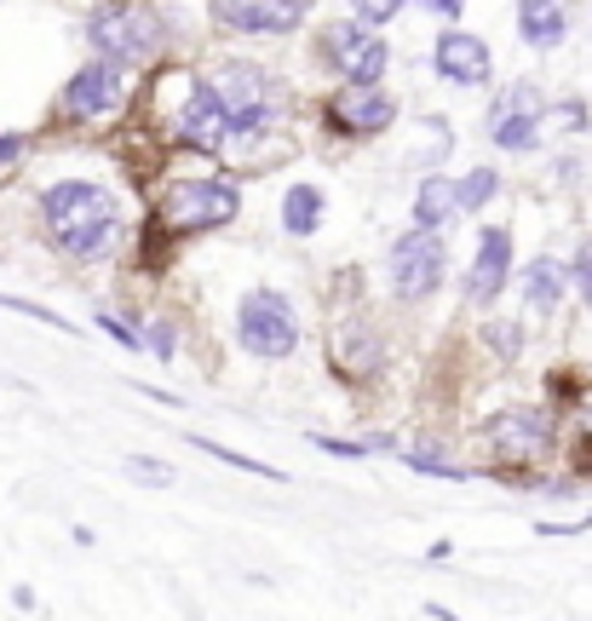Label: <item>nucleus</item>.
<instances>
[{
  "label": "nucleus",
  "instance_id": "f257e3e1",
  "mask_svg": "<svg viewBox=\"0 0 592 621\" xmlns=\"http://www.w3.org/2000/svg\"><path fill=\"white\" fill-rule=\"evenodd\" d=\"M41 225H46V242L64 259L92 265L121 237V201L92 178H58V185L41 190Z\"/></svg>",
  "mask_w": 592,
  "mask_h": 621
},
{
  "label": "nucleus",
  "instance_id": "f03ea898",
  "mask_svg": "<svg viewBox=\"0 0 592 621\" xmlns=\"http://www.w3.org/2000/svg\"><path fill=\"white\" fill-rule=\"evenodd\" d=\"M242 214V185L230 173H201V178H173L156 201V225L167 237H201V230H224Z\"/></svg>",
  "mask_w": 592,
  "mask_h": 621
},
{
  "label": "nucleus",
  "instance_id": "7ed1b4c3",
  "mask_svg": "<svg viewBox=\"0 0 592 621\" xmlns=\"http://www.w3.org/2000/svg\"><path fill=\"white\" fill-rule=\"evenodd\" d=\"M87 41L98 58H116V64H150L156 52L167 46V18L144 0H110L87 18Z\"/></svg>",
  "mask_w": 592,
  "mask_h": 621
},
{
  "label": "nucleus",
  "instance_id": "20e7f679",
  "mask_svg": "<svg viewBox=\"0 0 592 621\" xmlns=\"http://www.w3.org/2000/svg\"><path fill=\"white\" fill-rule=\"evenodd\" d=\"M208 92L219 98V110L230 116V127L237 133H265V127L276 121V75H265L260 64H242V58H230L208 75Z\"/></svg>",
  "mask_w": 592,
  "mask_h": 621
},
{
  "label": "nucleus",
  "instance_id": "39448f33",
  "mask_svg": "<svg viewBox=\"0 0 592 621\" xmlns=\"http://www.w3.org/2000/svg\"><path fill=\"white\" fill-rule=\"evenodd\" d=\"M237 340L248 357L260 362H282L299 351V310L288 294L276 288H253L242 305H237Z\"/></svg>",
  "mask_w": 592,
  "mask_h": 621
},
{
  "label": "nucleus",
  "instance_id": "423d86ee",
  "mask_svg": "<svg viewBox=\"0 0 592 621\" xmlns=\"http://www.w3.org/2000/svg\"><path fill=\"white\" fill-rule=\"evenodd\" d=\"M385 271H392V294H397L403 305L431 299L437 282H443V271H449L443 230H426V225L403 230V237L392 242V265H385Z\"/></svg>",
  "mask_w": 592,
  "mask_h": 621
},
{
  "label": "nucleus",
  "instance_id": "0eeeda50",
  "mask_svg": "<svg viewBox=\"0 0 592 621\" xmlns=\"http://www.w3.org/2000/svg\"><path fill=\"white\" fill-rule=\"evenodd\" d=\"M322 64L340 75V81H380L385 64H392V46H385L380 23L340 18L322 30Z\"/></svg>",
  "mask_w": 592,
  "mask_h": 621
},
{
  "label": "nucleus",
  "instance_id": "6e6552de",
  "mask_svg": "<svg viewBox=\"0 0 592 621\" xmlns=\"http://www.w3.org/2000/svg\"><path fill=\"white\" fill-rule=\"evenodd\" d=\"M322 121L340 139H380V133H392V121H397V98L380 81H346V87L328 92Z\"/></svg>",
  "mask_w": 592,
  "mask_h": 621
},
{
  "label": "nucleus",
  "instance_id": "1a4fd4ad",
  "mask_svg": "<svg viewBox=\"0 0 592 621\" xmlns=\"http://www.w3.org/2000/svg\"><path fill=\"white\" fill-rule=\"evenodd\" d=\"M133 98V69L116 64V58H92L69 75V87H64V116L69 121H105L116 116L121 103Z\"/></svg>",
  "mask_w": 592,
  "mask_h": 621
},
{
  "label": "nucleus",
  "instance_id": "9d476101",
  "mask_svg": "<svg viewBox=\"0 0 592 621\" xmlns=\"http://www.w3.org/2000/svg\"><path fill=\"white\" fill-rule=\"evenodd\" d=\"M167 139L196 150V155H219L230 139H237V127H230V116L219 110V98L208 92V81H190L185 75V98H178V110L167 121Z\"/></svg>",
  "mask_w": 592,
  "mask_h": 621
},
{
  "label": "nucleus",
  "instance_id": "9b49d317",
  "mask_svg": "<svg viewBox=\"0 0 592 621\" xmlns=\"http://www.w3.org/2000/svg\"><path fill=\"white\" fill-rule=\"evenodd\" d=\"M489 449H495V460L506 466H529L552 449V414L547 408H501L495 421L483 426Z\"/></svg>",
  "mask_w": 592,
  "mask_h": 621
},
{
  "label": "nucleus",
  "instance_id": "f8f14e48",
  "mask_svg": "<svg viewBox=\"0 0 592 621\" xmlns=\"http://www.w3.org/2000/svg\"><path fill=\"white\" fill-rule=\"evenodd\" d=\"M305 12V0H208V18L237 35H294Z\"/></svg>",
  "mask_w": 592,
  "mask_h": 621
},
{
  "label": "nucleus",
  "instance_id": "ddd939ff",
  "mask_svg": "<svg viewBox=\"0 0 592 621\" xmlns=\"http://www.w3.org/2000/svg\"><path fill=\"white\" fill-rule=\"evenodd\" d=\"M431 69L443 75L449 87H489L495 75V58H489V41L472 30H443L431 46Z\"/></svg>",
  "mask_w": 592,
  "mask_h": 621
},
{
  "label": "nucleus",
  "instance_id": "4468645a",
  "mask_svg": "<svg viewBox=\"0 0 592 621\" xmlns=\"http://www.w3.org/2000/svg\"><path fill=\"white\" fill-rule=\"evenodd\" d=\"M512 282V230L506 225H489L478 237V253H472V271H467V299L472 305H495Z\"/></svg>",
  "mask_w": 592,
  "mask_h": 621
},
{
  "label": "nucleus",
  "instance_id": "2eb2a0df",
  "mask_svg": "<svg viewBox=\"0 0 592 621\" xmlns=\"http://www.w3.org/2000/svg\"><path fill=\"white\" fill-rule=\"evenodd\" d=\"M333 362H340V374H351V380H374L380 362H385V346L374 340L369 323L346 317L340 328H333Z\"/></svg>",
  "mask_w": 592,
  "mask_h": 621
},
{
  "label": "nucleus",
  "instance_id": "dca6fc26",
  "mask_svg": "<svg viewBox=\"0 0 592 621\" xmlns=\"http://www.w3.org/2000/svg\"><path fill=\"white\" fill-rule=\"evenodd\" d=\"M518 35L529 46H558L570 35V12H563V0H518Z\"/></svg>",
  "mask_w": 592,
  "mask_h": 621
},
{
  "label": "nucleus",
  "instance_id": "f3484780",
  "mask_svg": "<svg viewBox=\"0 0 592 621\" xmlns=\"http://www.w3.org/2000/svg\"><path fill=\"white\" fill-rule=\"evenodd\" d=\"M540 116H529V110H501V116H489V144L495 150H506V155H529V150H540Z\"/></svg>",
  "mask_w": 592,
  "mask_h": 621
},
{
  "label": "nucleus",
  "instance_id": "a211bd4d",
  "mask_svg": "<svg viewBox=\"0 0 592 621\" xmlns=\"http://www.w3.org/2000/svg\"><path fill=\"white\" fill-rule=\"evenodd\" d=\"M322 185H311V178H299V185H288V196H282V230L288 237H311V230L322 225Z\"/></svg>",
  "mask_w": 592,
  "mask_h": 621
},
{
  "label": "nucleus",
  "instance_id": "6ab92c4d",
  "mask_svg": "<svg viewBox=\"0 0 592 621\" xmlns=\"http://www.w3.org/2000/svg\"><path fill=\"white\" fill-rule=\"evenodd\" d=\"M563 282H570V271H563L552 253H540L535 265L524 271V299H529V310H540V317H552V310H558V299H563Z\"/></svg>",
  "mask_w": 592,
  "mask_h": 621
},
{
  "label": "nucleus",
  "instance_id": "aec40b11",
  "mask_svg": "<svg viewBox=\"0 0 592 621\" xmlns=\"http://www.w3.org/2000/svg\"><path fill=\"white\" fill-rule=\"evenodd\" d=\"M454 214H460V207H454V178H449V173H426L420 190H415V225L443 230Z\"/></svg>",
  "mask_w": 592,
  "mask_h": 621
},
{
  "label": "nucleus",
  "instance_id": "412c9836",
  "mask_svg": "<svg viewBox=\"0 0 592 621\" xmlns=\"http://www.w3.org/2000/svg\"><path fill=\"white\" fill-rule=\"evenodd\" d=\"M190 449H201V455H213L219 466H237V472H253V478H271V483H282L288 472L282 466H271V460H253V455H242V449H224V444H213V437H190Z\"/></svg>",
  "mask_w": 592,
  "mask_h": 621
},
{
  "label": "nucleus",
  "instance_id": "4be33fe9",
  "mask_svg": "<svg viewBox=\"0 0 592 621\" xmlns=\"http://www.w3.org/2000/svg\"><path fill=\"white\" fill-rule=\"evenodd\" d=\"M495 190H501V173L495 167H472L467 178H454V207H460V214H478Z\"/></svg>",
  "mask_w": 592,
  "mask_h": 621
},
{
  "label": "nucleus",
  "instance_id": "5701e85b",
  "mask_svg": "<svg viewBox=\"0 0 592 621\" xmlns=\"http://www.w3.org/2000/svg\"><path fill=\"white\" fill-rule=\"evenodd\" d=\"M311 444H317L322 455H333V460H363V455H374V449H397L392 437H357V444H351V437H328V432H317Z\"/></svg>",
  "mask_w": 592,
  "mask_h": 621
},
{
  "label": "nucleus",
  "instance_id": "b1692460",
  "mask_svg": "<svg viewBox=\"0 0 592 621\" xmlns=\"http://www.w3.org/2000/svg\"><path fill=\"white\" fill-rule=\"evenodd\" d=\"M501 110H529V116H540V110H547V98H540L535 81H512V87L495 98V110H489V116H501Z\"/></svg>",
  "mask_w": 592,
  "mask_h": 621
},
{
  "label": "nucleus",
  "instance_id": "393cba45",
  "mask_svg": "<svg viewBox=\"0 0 592 621\" xmlns=\"http://www.w3.org/2000/svg\"><path fill=\"white\" fill-rule=\"evenodd\" d=\"M403 466H415L420 478H449V483H460V478H467V466H454V460H437L431 449H408V455H403Z\"/></svg>",
  "mask_w": 592,
  "mask_h": 621
},
{
  "label": "nucleus",
  "instance_id": "a878e982",
  "mask_svg": "<svg viewBox=\"0 0 592 621\" xmlns=\"http://www.w3.org/2000/svg\"><path fill=\"white\" fill-rule=\"evenodd\" d=\"M0 310H18V317H35V323L58 328V334H75L69 317H58V310H46V305H35V299H18V294H0Z\"/></svg>",
  "mask_w": 592,
  "mask_h": 621
},
{
  "label": "nucleus",
  "instance_id": "bb28decb",
  "mask_svg": "<svg viewBox=\"0 0 592 621\" xmlns=\"http://www.w3.org/2000/svg\"><path fill=\"white\" fill-rule=\"evenodd\" d=\"M121 472L133 478V483H173V466L156 460V455H127V460H121Z\"/></svg>",
  "mask_w": 592,
  "mask_h": 621
},
{
  "label": "nucleus",
  "instance_id": "cd10ccee",
  "mask_svg": "<svg viewBox=\"0 0 592 621\" xmlns=\"http://www.w3.org/2000/svg\"><path fill=\"white\" fill-rule=\"evenodd\" d=\"M144 346L156 351L162 362H173V351H178V328H173V317H150V334H144Z\"/></svg>",
  "mask_w": 592,
  "mask_h": 621
},
{
  "label": "nucleus",
  "instance_id": "c85d7f7f",
  "mask_svg": "<svg viewBox=\"0 0 592 621\" xmlns=\"http://www.w3.org/2000/svg\"><path fill=\"white\" fill-rule=\"evenodd\" d=\"M98 328H105V334H110L116 346H127V351H144V334H139L133 323H121L116 310H98Z\"/></svg>",
  "mask_w": 592,
  "mask_h": 621
},
{
  "label": "nucleus",
  "instance_id": "c756f323",
  "mask_svg": "<svg viewBox=\"0 0 592 621\" xmlns=\"http://www.w3.org/2000/svg\"><path fill=\"white\" fill-rule=\"evenodd\" d=\"M570 282L581 288V305H592V237L575 248V265H570Z\"/></svg>",
  "mask_w": 592,
  "mask_h": 621
},
{
  "label": "nucleus",
  "instance_id": "7c9ffc66",
  "mask_svg": "<svg viewBox=\"0 0 592 621\" xmlns=\"http://www.w3.org/2000/svg\"><path fill=\"white\" fill-rule=\"evenodd\" d=\"M351 12L363 18V23H392L403 12V0H351Z\"/></svg>",
  "mask_w": 592,
  "mask_h": 621
},
{
  "label": "nucleus",
  "instance_id": "2f4dec72",
  "mask_svg": "<svg viewBox=\"0 0 592 621\" xmlns=\"http://www.w3.org/2000/svg\"><path fill=\"white\" fill-rule=\"evenodd\" d=\"M489 346H501V357H518V328H489Z\"/></svg>",
  "mask_w": 592,
  "mask_h": 621
},
{
  "label": "nucleus",
  "instance_id": "473e14b6",
  "mask_svg": "<svg viewBox=\"0 0 592 621\" xmlns=\"http://www.w3.org/2000/svg\"><path fill=\"white\" fill-rule=\"evenodd\" d=\"M592 530V512L586 518H570V524H540V535H586Z\"/></svg>",
  "mask_w": 592,
  "mask_h": 621
},
{
  "label": "nucleus",
  "instance_id": "72a5a7b5",
  "mask_svg": "<svg viewBox=\"0 0 592 621\" xmlns=\"http://www.w3.org/2000/svg\"><path fill=\"white\" fill-rule=\"evenodd\" d=\"M18 155H23V139L18 133H0V167H12Z\"/></svg>",
  "mask_w": 592,
  "mask_h": 621
},
{
  "label": "nucleus",
  "instance_id": "f704fd0d",
  "mask_svg": "<svg viewBox=\"0 0 592 621\" xmlns=\"http://www.w3.org/2000/svg\"><path fill=\"white\" fill-rule=\"evenodd\" d=\"M420 7H426V12H437V18H449V23H454V18H460V7H467V0H420Z\"/></svg>",
  "mask_w": 592,
  "mask_h": 621
},
{
  "label": "nucleus",
  "instance_id": "c9c22d12",
  "mask_svg": "<svg viewBox=\"0 0 592 621\" xmlns=\"http://www.w3.org/2000/svg\"><path fill=\"white\" fill-rule=\"evenodd\" d=\"M12 604H18V610H41V599H35V587H12Z\"/></svg>",
  "mask_w": 592,
  "mask_h": 621
}]
</instances>
